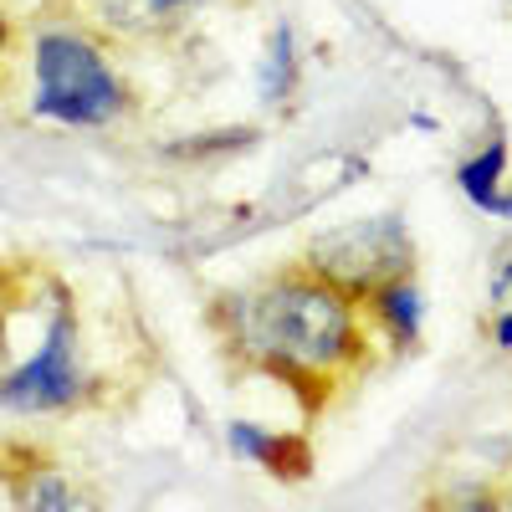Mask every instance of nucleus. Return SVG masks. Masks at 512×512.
I'll list each match as a JSON object with an SVG mask.
<instances>
[{"instance_id":"nucleus-1","label":"nucleus","mask_w":512,"mask_h":512,"mask_svg":"<svg viewBox=\"0 0 512 512\" xmlns=\"http://www.w3.org/2000/svg\"><path fill=\"white\" fill-rule=\"evenodd\" d=\"M216 333L231 359L323 410L349 374L369 364V323L364 303L313 267H282L216 303Z\"/></svg>"},{"instance_id":"nucleus-14","label":"nucleus","mask_w":512,"mask_h":512,"mask_svg":"<svg viewBox=\"0 0 512 512\" xmlns=\"http://www.w3.org/2000/svg\"><path fill=\"white\" fill-rule=\"evenodd\" d=\"M507 502H512V492H507Z\"/></svg>"},{"instance_id":"nucleus-7","label":"nucleus","mask_w":512,"mask_h":512,"mask_svg":"<svg viewBox=\"0 0 512 512\" xmlns=\"http://www.w3.org/2000/svg\"><path fill=\"white\" fill-rule=\"evenodd\" d=\"M456 190L466 195V205H477L482 216L512 226V185H507V144L487 139L482 149H472L456 164Z\"/></svg>"},{"instance_id":"nucleus-8","label":"nucleus","mask_w":512,"mask_h":512,"mask_svg":"<svg viewBox=\"0 0 512 512\" xmlns=\"http://www.w3.org/2000/svg\"><path fill=\"white\" fill-rule=\"evenodd\" d=\"M364 318H369L384 338H390L395 349H415V344H420V328H425V292H420L415 272L379 282V287L364 297Z\"/></svg>"},{"instance_id":"nucleus-12","label":"nucleus","mask_w":512,"mask_h":512,"mask_svg":"<svg viewBox=\"0 0 512 512\" xmlns=\"http://www.w3.org/2000/svg\"><path fill=\"white\" fill-rule=\"evenodd\" d=\"M11 47V16H6V0H0V57Z\"/></svg>"},{"instance_id":"nucleus-3","label":"nucleus","mask_w":512,"mask_h":512,"mask_svg":"<svg viewBox=\"0 0 512 512\" xmlns=\"http://www.w3.org/2000/svg\"><path fill=\"white\" fill-rule=\"evenodd\" d=\"M303 267H313L318 277L338 282L364 303L379 282L415 272V241L400 226V216H364L313 236L303 251Z\"/></svg>"},{"instance_id":"nucleus-4","label":"nucleus","mask_w":512,"mask_h":512,"mask_svg":"<svg viewBox=\"0 0 512 512\" xmlns=\"http://www.w3.org/2000/svg\"><path fill=\"white\" fill-rule=\"evenodd\" d=\"M82 338H77V318L72 308L62 303L47 323V333H41V344L26 364L6 369L0 374V405L6 410H21V415H57L67 405L82 400V390H88V379H82Z\"/></svg>"},{"instance_id":"nucleus-9","label":"nucleus","mask_w":512,"mask_h":512,"mask_svg":"<svg viewBox=\"0 0 512 512\" xmlns=\"http://www.w3.org/2000/svg\"><path fill=\"white\" fill-rule=\"evenodd\" d=\"M292 88H297V31L277 26L267 41V62H262V98L277 108L282 98H292Z\"/></svg>"},{"instance_id":"nucleus-6","label":"nucleus","mask_w":512,"mask_h":512,"mask_svg":"<svg viewBox=\"0 0 512 512\" xmlns=\"http://www.w3.org/2000/svg\"><path fill=\"white\" fill-rule=\"evenodd\" d=\"M205 6L210 0H88V11H93L98 26H108L113 36H134V41L180 31Z\"/></svg>"},{"instance_id":"nucleus-5","label":"nucleus","mask_w":512,"mask_h":512,"mask_svg":"<svg viewBox=\"0 0 512 512\" xmlns=\"http://www.w3.org/2000/svg\"><path fill=\"white\" fill-rule=\"evenodd\" d=\"M231 451L251 466H262L267 477H282V482H303L313 472V446L297 436V431H267V425H251V420H236L226 431Z\"/></svg>"},{"instance_id":"nucleus-15","label":"nucleus","mask_w":512,"mask_h":512,"mask_svg":"<svg viewBox=\"0 0 512 512\" xmlns=\"http://www.w3.org/2000/svg\"><path fill=\"white\" fill-rule=\"evenodd\" d=\"M507 6H512V0H507Z\"/></svg>"},{"instance_id":"nucleus-11","label":"nucleus","mask_w":512,"mask_h":512,"mask_svg":"<svg viewBox=\"0 0 512 512\" xmlns=\"http://www.w3.org/2000/svg\"><path fill=\"white\" fill-rule=\"evenodd\" d=\"M492 344H497L502 354H512V308H497V318H492Z\"/></svg>"},{"instance_id":"nucleus-2","label":"nucleus","mask_w":512,"mask_h":512,"mask_svg":"<svg viewBox=\"0 0 512 512\" xmlns=\"http://www.w3.org/2000/svg\"><path fill=\"white\" fill-rule=\"evenodd\" d=\"M128 82L88 31L47 26L31 41V113L62 128H108L128 113Z\"/></svg>"},{"instance_id":"nucleus-13","label":"nucleus","mask_w":512,"mask_h":512,"mask_svg":"<svg viewBox=\"0 0 512 512\" xmlns=\"http://www.w3.org/2000/svg\"><path fill=\"white\" fill-rule=\"evenodd\" d=\"M6 359H11V349H6V328H0V374H6Z\"/></svg>"},{"instance_id":"nucleus-10","label":"nucleus","mask_w":512,"mask_h":512,"mask_svg":"<svg viewBox=\"0 0 512 512\" xmlns=\"http://www.w3.org/2000/svg\"><path fill=\"white\" fill-rule=\"evenodd\" d=\"M16 502L52 512V507H82V502H88V492L72 487L62 472H41V466H36V472H26V482L16 487Z\"/></svg>"}]
</instances>
